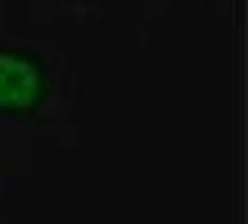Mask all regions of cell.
Masks as SVG:
<instances>
[{
	"label": "cell",
	"instance_id": "6da1fadb",
	"mask_svg": "<svg viewBox=\"0 0 248 224\" xmlns=\"http://www.w3.org/2000/svg\"><path fill=\"white\" fill-rule=\"evenodd\" d=\"M59 100V78L44 53L28 44L0 41V121H46Z\"/></svg>",
	"mask_w": 248,
	"mask_h": 224
}]
</instances>
